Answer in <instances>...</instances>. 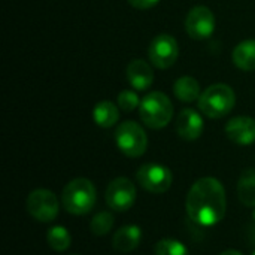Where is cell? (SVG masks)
<instances>
[{"label":"cell","instance_id":"1","mask_svg":"<svg viewBox=\"0 0 255 255\" xmlns=\"http://www.w3.org/2000/svg\"><path fill=\"white\" fill-rule=\"evenodd\" d=\"M185 209L191 221L202 227L221 223L227 212V196L224 185L212 176L196 181L185 200Z\"/></svg>","mask_w":255,"mask_h":255},{"label":"cell","instance_id":"2","mask_svg":"<svg viewBox=\"0 0 255 255\" xmlns=\"http://www.w3.org/2000/svg\"><path fill=\"white\" fill-rule=\"evenodd\" d=\"M97 202V191L94 184L87 178H75L63 188L61 205L66 212L72 215L90 214Z\"/></svg>","mask_w":255,"mask_h":255},{"label":"cell","instance_id":"3","mask_svg":"<svg viewBox=\"0 0 255 255\" xmlns=\"http://www.w3.org/2000/svg\"><path fill=\"white\" fill-rule=\"evenodd\" d=\"M197 105L205 117L220 120L233 111L236 105V94L227 84H212L200 94Z\"/></svg>","mask_w":255,"mask_h":255},{"label":"cell","instance_id":"4","mask_svg":"<svg viewBox=\"0 0 255 255\" xmlns=\"http://www.w3.org/2000/svg\"><path fill=\"white\" fill-rule=\"evenodd\" d=\"M139 115L146 127L160 130L172 121L173 105L164 93L152 91L140 100Z\"/></svg>","mask_w":255,"mask_h":255},{"label":"cell","instance_id":"5","mask_svg":"<svg viewBox=\"0 0 255 255\" xmlns=\"http://www.w3.org/2000/svg\"><path fill=\"white\" fill-rule=\"evenodd\" d=\"M115 143L126 157L139 158L146 152L148 136L137 123L124 121L115 130Z\"/></svg>","mask_w":255,"mask_h":255},{"label":"cell","instance_id":"6","mask_svg":"<svg viewBox=\"0 0 255 255\" xmlns=\"http://www.w3.org/2000/svg\"><path fill=\"white\" fill-rule=\"evenodd\" d=\"M25 208L33 220L39 223H51L60 212V202L52 191L46 188H37L28 194Z\"/></svg>","mask_w":255,"mask_h":255},{"label":"cell","instance_id":"7","mask_svg":"<svg viewBox=\"0 0 255 255\" xmlns=\"http://www.w3.org/2000/svg\"><path fill=\"white\" fill-rule=\"evenodd\" d=\"M136 179L139 185L152 194H163L170 190L173 175L169 167L158 163H146L137 169Z\"/></svg>","mask_w":255,"mask_h":255},{"label":"cell","instance_id":"8","mask_svg":"<svg viewBox=\"0 0 255 255\" xmlns=\"http://www.w3.org/2000/svg\"><path fill=\"white\" fill-rule=\"evenodd\" d=\"M136 187L128 178L120 176L109 182L105 194L108 206L115 212H126L133 208L136 202Z\"/></svg>","mask_w":255,"mask_h":255},{"label":"cell","instance_id":"9","mask_svg":"<svg viewBox=\"0 0 255 255\" xmlns=\"http://www.w3.org/2000/svg\"><path fill=\"white\" fill-rule=\"evenodd\" d=\"M179 55V45L172 34L161 33L155 36L148 48V57L151 64L157 69L172 67Z\"/></svg>","mask_w":255,"mask_h":255},{"label":"cell","instance_id":"10","mask_svg":"<svg viewBox=\"0 0 255 255\" xmlns=\"http://www.w3.org/2000/svg\"><path fill=\"white\" fill-rule=\"evenodd\" d=\"M215 15L208 6H194L185 18V30L196 40L208 39L215 31Z\"/></svg>","mask_w":255,"mask_h":255},{"label":"cell","instance_id":"11","mask_svg":"<svg viewBox=\"0 0 255 255\" xmlns=\"http://www.w3.org/2000/svg\"><path fill=\"white\" fill-rule=\"evenodd\" d=\"M205 130V123L202 115L190 108H185L179 112L176 118V131L184 140H197Z\"/></svg>","mask_w":255,"mask_h":255},{"label":"cell","instance_id":"12","mask_svg":"<svg viewBox=\"0 0 255 255\" xmlns=\"http://www.w3.org/2000/svg\"><path fill=\"white\" fill-rule=\"evenodd\" d=\"M227 137L242 146H248L255 142V120L251 117H235L226 126Z\"/></svg>","mask_w":255,"mask_h":255},{"label":"cell","instance_id":"13","mask_svg":"<svg viewBox=\"0 0 255 255\" xmlns=\"http://www.w3.org/2000/svg\"><path fill=\"white\" fill-rule=\"evenodd\" d=\"M126 73H127V79L130 85L137 91L148 90L154 82V70L149 66V63H146L142 58H136L130 61Z\"/></svg>","mask_w":255,"mask_h":255},{"label":"cell","instance_id":"14","mask_svg":"<svg viewBox=\"0 0 255 255\" xmlns=\"http://www.w3.org/2000/svg\"><path fill=\"white\" fill-rule=\"evenodd\" d=\"M142 241V230L139 226L130 224L124 226L112 238V245L120 253H131L134 251Z\"/></svg>","mask_w":255,"mask_h":255},{"label":"cell","instance_id":"15","mask_svg":"<svg viewBox=\"0 0 255 255\" xmlns=\"http://www.w3.org/2000/svg\"><path fill=\"white\" fill-rule=\"evenodd\" d=\"M120 106L109 100L99 102L93 109V120L94 123L102 128H111L114 127L120 120Z\"/></svg>","mask_w":255,"mask_h":255},{"label":"cell","instance_id":"16","mask_svg":"<svg viewBox=\"0 0 255 255\" xmlns=\"http://www.w3.org/2000/svg\"><path fill=\"white\" fill-rule=\"evenodd\" d=\"M233 63L245 72L255 70V39L241 42L233 49Z\"/></svg>","mask_w":255,"mask_h":255},{"label":"cell","instance_id":"17","mask_svg":"<svg viewBox=\"0 0 255 255\" xmlns=\"http://www.w3.org/2000/svg\"><path fill=\"white\" fill-rule=\"evenodd\" d=\"M173 93H175L176 99L184 103H191L194 100H199V97L202 94L200 84L193 76H182V78L176 79L175 85H173Z\"/></svg>","mask_w":255,"mask_h":255},{"label":"cell","instance_id":"18","mask_svg":"<svg viewBox=\"0 0 255 255\" xmlns=\"http://www.w3.org/2000/svg\"><path fill=\"white\" fill-rule=\"evenodd\" d=\"M238 197L247 208H255V170H245L238 182Z\"/></svg>","mask_w":255,"mask_h":255},{"label":"cell","instance_id":"19","mask_svg":"<svg viewBox=\"0 0 255 255\" xmlns=\"http://www.w3.org/2000/svg\"><path fill=\"white\" fill-rule=\"evenodd\" d=\"M46 242L51 250L57 253H63L70 248L72 245V236L69 230L63 226H54L46 232Z\"/></svg>","mask_w":255,"mask_h":255},{"label":"cell","instance_id":"20","mask_svg":"<svg viewBox=\"0 0 255 255\" xmlns=\"http://www.w3.org/2000/svg\"><path fill=\"white\" fill-rule=\"evenodd\" d=\"M115 224V218L111 212L102 211L96 214L90 223V230L94 236H106Z\"/></svg>","mask_w":255,"mask_h":255},{"label":"cell","instance_id":"21","mask_svg":"<svg viewBox=\"0 0 255 255\" xmlns=\"http://www.w3.org/2000/svg\"><path fill=\"white\" fill-rule=\"evenodd\" d=\"M155 255H190L188 248L176 239H161L154 248Z\"/></svg>","mask_w":255,"mask_h":255},{"label":"cell","instance_id":"22","mask_svg":"<svg viewBox=\"0 0 255 255\" xmlns=\"http://www.w3.org/2000/svg\"><path fill=\"white\" fill-rule=\"evenodd\" d=\"M118 106L120 109H123L124 112H131L134 111L136 108L140 106V99L137 96L136 91H131V90H124L118 94Z\"/></svg>","mask_w":255,"mask_h":255},{"label":"cell","instance_id":"23","mask_svg":"<svg viewBox=\"0 0 255 255\" xmlns=\"http://www.w3.org/2000/svg\"><path fill=\"white\" fill-rule=\"evenodd\" d=\"M160 0H128V3L136 9H151L154 7Z\"/></svg>","mask_w":255,"mask_h":255},{"label":"cell","instance_id":"24","mask_svg":"<svg viewBox=\"0 0 255 255\" xmlns=\"http://www.w3.org/2000/svg\"><path fill=\"white\" fill-rule=\"evenodd\" d=\"M220 255H244L241 251H236V250H227L224 253H221Z\"/></svg>","mask_w":255,"mask_h":255},{"label":"cell","instance_id":"25","mask_svg":"<svg viewBox=\"0 0 255 255\" xmlns=\"http://www.w3.org/2000/svg\"><path fill=\"white\" fill-rule=\"evenodd\" d=\"M253 218H254V221H255V209H254V212H253Z\"/></svg>","mask_w":255,"mask_h":255},{"label":"cell","instance_id":"26","mask_svg":"<svg viewBox=\"0 0 255 255\" xmlns=\"http://www.w3.org/2000/svg\"><path fill=\"white\" fill-rule=\"evenodd\" d=\"M253 255H255V251H254V253H253Z\"/></svg>","mask_w":255,"mask_h":255}]
</instances>
